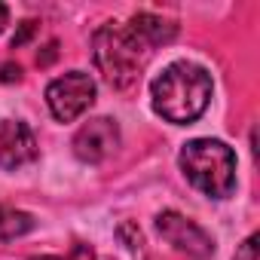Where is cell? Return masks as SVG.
<instances>
[{
    "instance_id": "cell-3",
    "label": "cell",
    "mask_w": 260,
    "mask_h": 260,
    "mask_svg": "<svg viewBox=\"0 0 260 260\" xmlns=\"http://www.w3.org/2000/svg\"><path fill=\"white\" fill-rule=\"evenodd\" d=\"M178 162L184 178L211 199H226L236 187V153L217 138H196L184 144Z\"/></svg>"
},
{
    "instance_id": "cell-14",
    "label": "cell",
    "mask_w": 260,
    "mask_h": 260,
    "mask_svg": "<svg viewBox=\"0 0 260 260\" xmlns=\"http://www.w3.org/2000/svg\"><path fill=\"white\" fill-rule=\"evenodd\" d=\"M7 19H10V10H7L4 4H0V31H4V28H7Z\"/></svg>"
},
{
    "instance_id": "cell-11",
    "label": "cell",
    "mask_w": 260,
    "mask_h": 260,
    "mask_svg": "<svg viewBox=\"0 0 260 260\" xmlns=\"http://www.w3.org/2000/svg\"><path fill=\"white\" fill-rule=\"evenodd\" d=\"M34 260H95V254L86 245H74L64 257H34Z\"/></svg>"
},
{
    "instance_id": "cell-6",
    "label": "cell",
    "mask_w": 260,
    "mask_h": 260,
    "mask_svg": "<svg viewBox=\"0 0 260 260\" xmlns=\"http://www.w3.org/2000/svg\"><path fill=\"white\" fill-rule=\"evenodd\" d=\"M119 147V125L107 116L89 119L80 125V132L74 135V153L83 162H101Z\"/></svg>"
},
{
    "instance_id": "cell-12",
    "label": "cell",
    "mask_w": 260,
    "mask_h": 260,
    "mask_svg": "<svg viewBox=\"0 0 260 260\" xmlns=\"http://www.w3.org/2000/svg\"><path fill=\"white\" fill-rule=\"evenodd\" d=\"M31 34H34V22H25V25H22V34H19V37H13V46H22Z\"/></svg>"
},
{
    "instance_id": "cell-8",
    "label": "cell",
    "mask_w": 260,
    "mask_h": 260,
    "mask_svg": "<svg viewBox=\"0 0 260 260\" xmlns=\"http://www.w3.org/2000/svg\"><path fill=\"white\" fill-rule=\"evenodd\" d=\"M128 28H132V34H135L147 49L162 46V43H169V40L178 34V28H175L172 22H166V19L153 16V13H138L132 22H128Z\"/></svg>"
},
{
    "instance_id": "cell-2",
    "label": "cell",
    "mask_w": 260,
    "mask_h": 260,
    "mask_svg": "<svg viewBox=\"0 0 260 260\" xmlns=\"http://www.w3.org/2000/svg\"><path fill=\"white\" fill-rule=\"evenodd\" d=\"M92 55L95 64L101 71V77L113 86V89H135L141 83L144 74V61L150 55V49L132 34L128 25H104L95 31L92 37Z\"/></svg>"
},
{
    "instance_id": "cell-13",
    "label": "cell",
    "mask_w": 260,
    "mask_h": 260,
    "mask_svg": "<svg viewBox=\"0 0 260 260\" xmlns=\"http://www.w3.org/2000/svg\"><path fill=\"white\" fill-rule=\"evenodd\" d=\"M19 77H22V68L19 64L16 68L13 64H4V80H19Z\"/></svg>"
},
{
    "instance_id": "cell-5",
    "label": "cell",
    "mask_w": 260,
    "mask_h": 260,
    "mask_svg": "<svg viewBox=\"0 0 260 260\" xmlns=\"http://www.w3.org/2000/svg\"><path fill=\"white\" fill-rule=\"evenodd\" d=\"M156 230H159V236H162L175 251H181V254H190V257H196V260H205V257L214 254L211 236H208L199 223H193L190 217H184V214H178V211H162V214L156 217Z\"/></svg>"
},
{
    "instance_id": "cell-4",
    "label": "cell",
    "mask_w": 260,
    "mask_h": 260,
    "mask_svg": "<svg viewBox=\"0 0 260 260\" xmlns=\"http://www.w3.org/2000/svg\"><path fill=\"white\" fill-rule=\"evenodd\" d=\"M95 101V80L83 71H71L46 86V104L58 122H74Z\"/></svg>"
},
{
    "instance_id": "cell-7",
    "label": "cell",
    "mask_w": 260,
    "mask_h": 260,
    "mask_svg": "<svg viewBox=\"0 0 260 260\" xmlns=\"http://www.w3.org/2000/svg\"><path fill=\"white\" fill-rule=\"evenodd\" d=\"M37 159L34 132L19 119H0V169H19Z\"/></svg>"
},
{
    "instance_id": "cell-9",
    "label": "cell",
    "mask_w": 260,
    "mask_h": 260,
    "mask_svg": "<svg viewBox=\"0 0 260 260\" xmlns=\"http://www.w3.org/2000/svg\"><path fill=\"white\" fill-rule=\"evenodd\" d=\"M34 230V217L28 211H19L7 202H0V242H10V239H19L25 233Z\"/></svg>"
},
{
    "instance_id": "cell-1",
    "label": "cell",
    "mask_w": 260,
    "mask_h": 260,
    "mask_svg": "<svg viewBox=\"0 0 260 260\" xmlns=\"http://www.w3.org/2000/svg\"><path fill=\"white\" fill-rule=\"evenodd\" d=\"M150 92H153V110L162 119L187 125L205 113L211 101V77L202 64L175 61L153 80Z\"/></svg>"
},
{
    "instance_id": "cell-10",
    "label": "cell",
    "mask_w": 260,
    "mask_h": 260,
    "mask_svg": "<svg viewBox=\"0 0 260 260\" xmlns=\"http://www.w3.org/2000/svg\"><path fill=\"white\" fill-rule=\"evenodd\" d=\"M233 260H260V236H257V233L248 236V239L242 242V248L236 251Z\"/></svg>"
}]
</instances>
